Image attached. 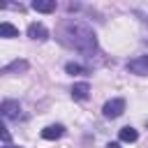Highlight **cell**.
Segmentation results:
<instances>
[{"mask_svg":"<svg viewBox=\"0 0 148 148\" xmlns=\"http://www.w3.org/2000/svg\"><path fill=\"white\" fill-rule=\"evenodd\" d=\"M60 39H62V44H67L69 49H74V51H79L83 56H92L97 51L95 30L86 21H79V18H69V21L62 23Z\"/></svg>","mask_w":148,"mask_h":148,"instance_id":"1","label":"cell"},{"mask_svg":"<svg viewBox=\"0 0 148 148\" xmlns=\"http://www.w3.org/2000/svg\"><path fill=\"white\" fill-rule=\"evenodd\" d=\"M125 111V99L123 97H113V99H109L104 106H102V113H104V118H118L120 113Z\"/></svg>","mask_w":148,"mask_h":148,"instance_id":"2","label":"cell"},{"mask_svg":"<svg viewBox=\"0 0 148 148\" xmlns=\"http://www.w3.org/2000/svg\"><path fill=\"white\" fill-rule=\"evenodd\" d=\"M127 69L132 74H139V76H148V56H139L134 60L127 62Z\"/></svg>","mask_w":148,"mask_h":148,"instance_id":"3","label":"cell"},{"mask_svg":"<svg viewBox=\"0 0 148 148\" xmlns=\"http://www.w3.org/2000/svg\"><path fill=\"white\" fill-rule=\"evenodd\" d=\"M0 111H2V116H5L7 120H14V118L21 116V104L14 102V99H5L2 106H0Z\"/></svg>","mask_w":148,"mask_h":148,"instance_id":"4","label":"cell"},{"mask_svg":"<svg viewBox=\"0 0 148 148\" xmlns=\"http://www.w3.org/2000/svg\"><path fill=\"white\" fill-rule=\"evenodd\" d=\"M28 37L30 39H37V42H44L49 37V30L42 25V23H30L28 25Z\"/></svg>","mask_w":148,"mask_h":148,"instance_id":"5","label":"cell"},{"mask_svg":"<svg viewBox=\"0 0 148 148\" xmlns=\"http://www.w3.org/2000/svg\"><path fill=\"white\" fill-rule=\"evenodd\" d=\"M62 134H65V127H62V125H49V127H44V130H42V136H44L46 141L60 139Z\"/></svg>","mask_w":148,"mask_h":148,"instance_id":"6","label":"cell"},{"mask_svg":"<svg viewBox=\"0 0 148 148\" xmlns=\"http://www.w3.org/2000/svg\"><path fill=\"white\" fill-rule=\"evenodd\" d=\"M88 95H90V86H88L86 81L72 86V97H74V99H86Z\"/></svg>","mask_w":148,"mask_h":148,"instance_id":"7","label":"cell"},{"mask_svg":"<svg viewBox=\"0 0 148 148\" xmlns=\"http://www.w3.org/2000/svg\"><path fill=\"white\" fill-rule=\"evenodd\" d=\"M32 9L35 12H42V14H49L56 9V0H35L32 2Z\"/></svg>","mask_w":148,"mask_h":148,"instance_id":"8","label":"cell"},{"mask_svg":"<svg viewBox=\"0 0 148 148\" xmlns=\"http://www.w3.org/2000/svg\"><path fill=\"white\" fill-rule=\"evenodd\" d=\"M28 69V62L25 60H14V62H9L5 69H2V74H14V72H25Z\"/></svg>","mask_w":148,"mask_h":148,"instance_id":"9","label":"cell"},{"mask_svg":"<svg viewBox=\"0 0 148 148\" xmlns=\"http://www.w3.org/2000/svg\"><path fill=\"white\" fill-rule=\"evenodd\" d=\"M0 37H7V39H12V37H18V30L12 25V23H0Z\"/></svg>","mask_w":148,"mask_h":148,"instance_id":"10","label":"cell"},{"mask_svg":"<svg viewBox=\"0 0 148 148\" xmlns=\"http://www.w3.org/2000/svg\"><path fill=\"white\" fill-rule=\"evenodd\" d=\"M136 139H139V132H136L134 127H123V130H120V141H130V143H132V141H136Z\"/></svg>","mask_w":148,"mask_h":148,"instance_id":"11","label":"cell"},{"mask_svg":"<svg viewBox=\"0 0 148 148\" xmlns=\"http://www.w3.org/2000/svg\"><path fill=\"white\" fill-rule=\"evenodd\" d=\"M65 72H67V74H81L83 67H81L79 62H67V65H65Z\"/></svg>","mask_w":148,"mask_h":148,"instance_id":"12","label":"cell"},{"mask_svg":"<svg viewBox=\"0 0 148 148\" xmlns=\"http://www.w3.org/2000/svg\"><path fill=\"white\" fill-rule=\"evenodd\" d=\"M106 148H120V143H116V141H111V143H106Z\"/></svg>","mask_w":148,"mask_h":148,"instance_id":"13","label":"cell"},{"mask_svg":"<svg viewBox=\"0 0 148 148\" xmlns=\"http://www.w3.org/2000/svg\"><path fill=\"white\" fill-rule=\"evenodd\" d=\"M5 148H21V146H12V143H7V146H5Z\"/></svg>","mask_w":148,"mask_h":148,"instance_id":"14","label":"cell"}]
</instances>
